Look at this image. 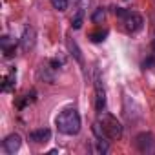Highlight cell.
<instances>
[{
  "mask_svg": "<svg viewBox=\"0 0 155 155\" xmlns=\"http://www.w3.org/2000/svg\"><path fill=\"white\" fill-rule=\"evenodd\" d=\"M55 124L58 128L60 133L64 135H77L81 131V115L75 108H68L64 111L58 113V117L55 119Z\"/></svg>",
  "mask_w": 155,
  "mask_h": 155,
  "instance_id": "obj_1",
  "label": "cell"
},
{
  "mask_svg": "<svg viewBox=\"0 0 155 155\" xmlns=\"http://www.w3.org/2000/svg\"><path fill=\"white\" fill-rule=\"evenodd\" d=\"M115 15L122 18V24H124V29L128 33H135L142 28V17L139 13H133V11H128L124 8H117L115 9Z\"/></svg>",
  "mask_w": 155,
  "mask_h": 155,
  "instance_id": "obj_2",
  "label": "cell"
},
{
  "mask_svg": "<svg viewBox=\"0 0 155 155\" xmlns=\"http://www.w3.org/2000/svg\"><path fill=\"white\" fill-rule=\"evenodd\" d=\"M99 122H101V126H102V130H104V133H106L108 139H119L122 135V126H120V122L113 115L102 113L101 119H99Z\"/></svg>",
  "mask_w": 155,
  "mask_h": 155,
  "instance_id": "obj_3",
  "label": "cell"
},
{
  "mask_svg": "<svg viewBox=\"0 0 155 155\" xmlns=\"http://www.w3.org/2000/svg\"><path fill=\"white\" fill-rule=\"evenodd\" d=\"M2 146H4V150H6L8 153H15V151L20 150V146H22V139H20L18 133H11V135H8V137L4 139Z\"/></svg>",
  "mask_w": 155,
  "mask_h": 155,
  "instance_id": "obj_4",
  "label": "cell"
},
{
  "mask_svg": "<svg viewBox=\"0 0 155 155\" xmlns=\"http://www.w3.org/2000/svg\"><path fill=\"white\" fill-rule=\"evenodd\" d=\"M49 139H51V131L48 128H38V130L29 133V140L35 144H46Z\"/></svg>",
  "mask_w": 155,
  "mask_h": 155,
  "instance_id": "obj_5",
  "label": "cell"
},
{
  "mask_svg": "<svg viewBox=\"0 0 155 155\" xmlns=\"http://www.w3.org/2000/svg\"><path fill=\"white\" fill-rule=\"evenodd\" d=\"M135 146L139 148V151H150L153 146V135L151 133H139L135 139Z\"/></svg>",
  "mask_w": 155,
  "mask_h": 155,
  "instance_id": "obj_6",
  "label": "cell"
},
{
  "mask_svg": "<svg viewBox=\"0 0 155 155\" xmlns=\"http://www.w3.org/2000/svg\"><path fill=\"white\" fill-rule=\"evenodd\" d=\"M95 91H97V101H95V108L99 113H102L104 106H106V93H104V88L101 84V79L95 81Z\"/></svg>",
  "mask_w": 155,
  "mask_h": 155,
  "instance_id": "obj_7",
  "label": "cell"
},
{
  "mask_svg": "<svg viewBox=\"0 0 155 155\" xmlns=\"http://www.w3.org/2000/svg\"><path fill=\"white\" fill-rule=\"evenodd\" d=\"M20 44H22V49L28 51L35 46V29L33 28H26L24 33H22V38H20Z\"/></svg>",
  "mask_w": 155,
  "mask_h": 155,
  "instance_id": "obj_8",
  "label": "cell"
},
{
  "mask_svg": "<svg viewBox=\"0 0 155 155\" xmlns=\"http://www.w3.org/2000/svg\"><path fill=\"white\" fill-rule=\"evenodd\" d=\"M68 48H69V51H71V55L79 60V62H82V55H81V49H79V46H77V42L75 40H68Z\"/></svg>",
  "mask_w": 155,
  "mask_h": 155,
  "instance_id": "obj_9",
  "label": "cell"
},
{
  "mask_svg": "<svg viewBox=\"0 0 155 155\" xmlns=\"http://www.w3.org/2000/svg\"><path fill=\"white\" fill-rule=\"evenodd\" d=\"M106 37H108V31L106 29H97V31L90 33V40L91 42H102Z\"/></svg>",
  "mask_w": 155,
  "mask_h": 155,
  "instance_id": "obj_10",
  "label": "cell"
},
{
  "mask_svg": "<svg viewBox=\"0 0 155 155\" xmlns=\"http://www.w3.org/2000/svg\"><path fill=\"white\" fill-rule=\"evenodd\" d=\"M82 18H84V11L79 9V13H77V15L73 17V20H71L73 29H81V28H82Z\"/></svg>",
  "mask_w": 155,
  "mask_h": 155,
  "instance_id": "obj_11",
  "label": "cell"
},
{
  "mask_svg": "<svg viewBox=\"0 0 155 155\" xmlns=\"http://www.w3.org/2000/svg\"><path fill=\"white\" fill-rule=\"evenodd\" d=\"M106 18V11L102 9V8H99V9H95V13H93V17H91V20L95 22V24H101L102 20Z\"/></svg>",
  "mask_w": 155,
  "mask_h": 155,
  "instance_id": "obj_12",
  "label": "cell"
},
{
  "mask_svg": "<svg viewBox=\"0 0 155 155\" xmlns=\"http://www.w3.org/2000/svg\"><path fill=\"white\" fill-rule=\"evenodd\" d=\"M13 81H15V71H11V73H9V75L6 77V79H4V84H2V90H4V91H8V90H9V88H11V86L15 84Z\"/></svg>",
  "mask_w": 155,
  "mask_h": 155,
  "instance_id": "obj_13",
  "label": "cell"
},
{
  "mask_svg": "<svg viewBox=\"0 0 155 155\" xmlns=\"http://www.w3.org/2000/svg\"><path fill=\"white\" fill-rule=\"evenodd\" d=\"M51 4H53V8L58 9V11H66V9H68V0H51Z\"/></svg>",
  "mask_w": 155,
  "mask_h": 155,
  "instance_id": "obj_14",
  "label": "cell"
},
{
  "mask_svg": "<svg viewBox=\"0 0 155 155\" xmlns=\"http://www.w3.org/2000/svg\"><path fill=\"white\" fill-rule=\"evenodd\" d=\"M49 64H51V68H55V69H57L58 66H64V58H51V62H49Z\"/></svg>",
  "mask_w": 155,
  "mask_h": 155,
  "instance_id": "obj_15",
  "label": "cell"
}]
</instances>
